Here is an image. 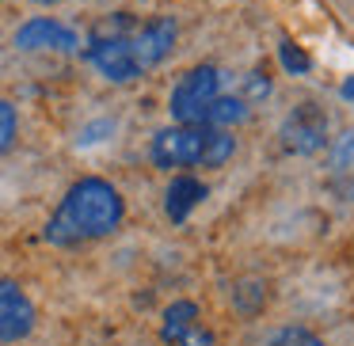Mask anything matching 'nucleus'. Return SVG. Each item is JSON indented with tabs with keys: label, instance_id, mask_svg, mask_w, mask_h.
Returning a JSON list of instances; mask_svg holds the SVG:
<instances>
[{
	"label": "nucleus",
	"instance_id": "obj_3",
	"mask_svg": "<svg viewBox=\"0 0 354 346\" xmlns=\"http://www.w3.org/2000/svg\"><path fill=\"white\" fill-rule=\"evenodd\" d=\"M236 153V137H229L217 126H168L153 137V156L156 168H221Z\"/></svg>",
	"mask_w": 354,
	"mask_h": 346
},
{
	"label": "nucleus",
	"instance_id": "obj_9",
	"mask_svg": "<svg viewBox=\"0 0 354 346\" xmlns=\"http://www.w3.org/2000/svg\"><path fill=\"white\" fill-rule=\"evenodd\" d=\"M198 320H202V312H198V305H194V300H176V305H168V308H164V320H160V338L171 346L179 335H183V331H191Z\"/></svg>",
	"mask_w": 354,
	"mask_h": 346
},
{
	"label": "nucleus",
	"instance_id": "obj_10",
	"mask_svg": "<svg viewBox=\"0 0 354 346\" xmlns=\"http://www.w3.org/2000/svg\"><path fill=\"white\" fill-rule=\"evenodd\" d=\"M244 118H248V103L240 99V95H217L209 115H206V126L225 130V126H240Z\"/></svg>",
	"mask_w": 354,
	"mask_h": 346
},
{
	"label": "nucleus",
	"instance_id": "obj_15",
	"mask_svg": "<svg viewBox=\"0 0 354 346\" xmlns=\"http://www.w3.org/2000/svg\"><path fill=\"white\" fill-rule=\"evenodd\" d=\"M16 130H19V118H16V107L12 103L0 99V156L12 148V141H16Z\"/></svg>",
	"mask_w": 354,
	"mask_h": 346
},
{
	"label": "nucleus",
	"instance_id": "obj_11",
	"mask_svg": "<svg viewBox=\"0 0 354 346\" xmlns=\"http://www.w3.org/2000/svg\"><path fill=\"white\" fill-rule=\"evenodd\" d=\"M278 61H282V69L293 73V77H305V73L313 69V57H308L305 46H297L293 39H282V42H278Z\"/></svg>",
	"mask_w": 354,
	"mask_h": 346
},
{
	"label": "nucleus",
	"instance_id": "obj_18",
	"mask_svg": "<svg viewBox=\"0 0 354 346\" xmlns=\"http://www.w3.org/2000/svg\"><path fill=\"white\" fill-rule=\"evenodd\" d=\"M339 95H343L346 103H354V77H346L343 84H339Z\"/></svg>",
	"mask_w": 354,
	"mask_h": 346
},
{
	"label": "nucleus",
	"instance_id": "obj_4",
	"mask_svg": "<svg viewBox=\"0 0 354 346\" xmlns=\"http://www.w3.org/2000/svg\"><path fill=\"white\" fill-rule=\"evenodd\" d=\"M217 95H221V73L214 65H194L176 80L168 95V110L179 126H206V115Z\"/></svg>",
	"mask_w": 354,
	"mask_h": 346
},
{
	"label": "nucleus",
	"instance_id": "obj_6",
	"mask_svg": "<svg viewBox=\"0 0 354 346\" xmlns=\"http://www.w3.org/2000/svg\"><path fill=\"white\" fill-rule=\"evenodd\" d=\"M35 331V305L12 278H0V343L12 346Z\"/></svg>",
	"mask_w": 354,
	"mask_h": 346
},
{
	"label": "nucleus",
	"instance_id": "obj_13",
	"mask_svg": "<svg viewBox=\"0 0 354 346\" xmlns=\"http://www.w3.org/2000/svg\"><path fill=\"white\" fill-rule=\"evenodd\" d=\"M263 346H328L320 335H313L308 327H282L267 338Z\"/></svg>",
	"mask_w": 354,
	"mask_h": 346
},
{
	"label": "nucleus",
	"instance_id": "obj_12",
	"mask_svg": "<svg viewBox=\"0 0 354 346\" xmlns=\"http://www.w3.org/2000/svg\"><path fill=\"white\" fill-rule=\"evenodd\" d=\"M267 300V285L263 282H240V289H232V305L240 308L244 316H255Z\"/></svg>",
	"mask_w": 354,
	"mask_h": 346
},
{
	"label": "nucleus",
	"instance_id": "obj_5",
	"mask_svg": "<svg viewBox=\"0 0 354 346\" xmlns=\"http://www.w3.org/2000/svg\"><path fill=\"white\" fill-rule=\"evenodd\" d=\"M328 133H331V122H328V110L320 103H297L290 115L282 118L278 126V141H282L286 153L293 156H316L328 148Z\"/></svg>",
	"mask_w": 354,
	"mask_h": 346
},
{
	"label": "nucleus",
	"instance_id": "obj_17",
	"mask_svg": "<svg viewBox=\"0 0 354 346\" xmlns=\"http://www.w3.org/2000/svg\"><path fill=\"white\" fill-rule=\"evenodd\" d=\"M171 346H217V338H214V331L202 327V320H198L191 331H183V335H179Z\"/></svg>",
	"mask_w": 354,
	"mask_h": 346
},
{
	"label": "nucleus",
	"instance_id": "obj_19",
	"mask_svg": "<svg viewBox=\"0 0 354 346\" xmlns=\"http://www.w3.org/2000/svg\"><path fill=\"white\" fill-rule=\"evenodd\" d=\"M35 4H62V0H35Z\"/></svg>",
	"mask_w": 354,
	"mask_h": 346
},
{
	"label": "nucleus",
	"instance_id": "obj_1",
	"mask_svg": "<svg viewBox=\"0 0 354 346\" xmlns=\"http://www.w3.org/2000/svg\"><path fill=\"white\" fill-rule=\"evenodd\" d=\"M176 35H179V27L171 16H153L141 23V19L118 12V16L103 19L92 31L84 57L100 69L103 80L130 84V80H141L145 73H153L171 54Z\"/></svg>",
	"mask_w": 354,
	"mask_h": 346
},
{
	"label": "nucleus",
	"instance_id": "obj_16",
	"mask_svg": "<svg viewBox=\"0 0 354 346\" xmlns=\"http://www.w3.org/2000/svg\"><path fill=\"white\" fill-rule=\"evenodd\" d=\"M331 168L335 171H354V130L339 137V145L331 148Z\"/></svg>",
	"mask_w": 354,
	"mask_h": 346
},
{
	"label": "nucleus",
	"instance_id": "obj_7",
	"mask_svg": "<svg viewBox=\"0 0 354 346\" xmlns=\"http://www.w3.org/2000/svg\"><path fill=\"white\" fill-rule=\"evenodd\" d=\"M16 46L27 50V54H39V50L77 54L80 39H77V31H73V27L57 23V19H50V16H35V19H27V23L16 31Z\"/></svg>",
	"mask_w": 354,
	"mask_h": 346
},
{
	"label": "nucleus",
	"instance_id": "obj_2",
	"mask_svg": "<svg viewBox=\"0 0 354 346\" xmlns=\"http://www.w3.org/2000/svg\"><path fill=\"white\" fill-rule=\"evenodd\" d=\"M126 217V202L107 179L100 175H84L65 191V198L57 202V209L50 213L46 229V244L54 247H77L88 240H103L122 224Z\"/></svg>",
	"mask_w": 354,
	"mask_h": 346
},
{
	"label": "nucleus",
	"instance_id": "obj_8",
	"mask_svg": "<svg viewBox=\"0 0 354 346\" xmlns=\"http://www.w3.org/2000/svg\"><path fill=\"white\" fill-rule=\"evenodd\" d=\"M206 183L194 175H176L168 183V191H164V213L171 217V224H183L187 217H191L194 206H202L206 202Z\"/></svg>",
	"mask_w": 354,
	"mask_h": 346
},
{
	"label": "nucleus",
	"instance_id": "obj_14",
	"mask_svg": "<svg viewBox=\"0 0 354 346\" xmlns=\"http://www.w3.org/2000/svg\"><path fill=\"white\" fill-rule=\"evenodd\" d=\"M267 95H270L267 69H252L244 77V95H240V99H244V103H259V99H267Z\"/></svg>",
	"mask_w": 354,
	"mask_h": 346
}]
</instances>
